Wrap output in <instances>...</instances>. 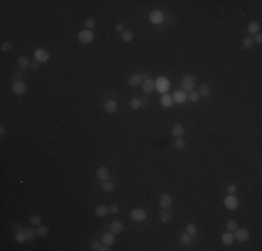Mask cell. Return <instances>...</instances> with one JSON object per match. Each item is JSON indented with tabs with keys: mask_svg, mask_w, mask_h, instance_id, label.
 Segmentation results:
<instances>
[{
	"mask_svg": "<svg viewBox=\"0 0 262 251\" xmlns=\"http://www.w3.org/2000/svg\"><path fill=\"white\" fill-rule=\"evenodd\" d=\"M21 77H22V76H21V73H17V74H14V78H16V81H20L18 78H21Z\"/></svg>",
	"mask_w": 262,
	"mask_h": 251,
	"instance_id": "obj_49",
	"label": "cell"
},
{
	"mask_svg": "<svg viewBox=\"0 0 262 251\" xmlns=\"http://www.w3.org/2000/svg\"><path fill=\"white\" fill-rule=\"evenodd\" d=\"M160 219H162L165 223L170 222V220H172V214L169 212V209H162V212H160Z\"/></svg>",
	"mask_w": 262,
	"mask_h": 251,
	"instance_id": "obj_24",
	"label": "cell"
},
{
	"mask_svg": "<svg viewBox=\"0 0 262 251\" xmlns=\"http://www.w3.org/2000/svg\"><path fill=\"white\" fill-rule=\"evenodd\" d=\"M172 201H173V198H172L170 194L163 193L162 195H160L159 204H160V207H162V209H169V208H170V205H172Z\"/></svg>",
	"mask_w": 262,
	"mask_h": 251,
	"instance_id": "obj_6",
	"label": "cell"
},
{
	"mask_svg": "<svg viewBox=\"0 0 262 251\" xmlns=\"http://www.w3.org/2000/svg\"><path fill=\"white\" fill-rule=\"evenodd\" d=\"M114 241H116V237H114V233H105L103 234V237H102V243L103 244H106V246H113L114 244Z\"/></svg>",
	"mask_w": 262,
	"mask_h": 251,
	"instance_id": "obj_13",
	"label": "cell"
},
{
	"mask_svg": "<svg viewBox=\"0 0 262 251\" xmlns=\"http://www.w3.org/2000/svg\"><path fill=\"white\" fill-rule=\"evenodd\" d=\"M102 190L106 191V193H112L113 190H114V183H112V181H103L102 183Z\"/></svg>",
	"mask_w": 262,
	"mask_h": 251,
	"instance_id": "obj_25",
	"label": "cell"
},
{
	"mask_svg": "<svg viewBox=\"0 0 262 251\" xmlns=\"http://www.w3.org/2000/svg\"><path fill=\"white\" fill-rule=\"evenodd\" d=\"M10 49H11V43H10V42H6V43H3V46H2L3 52H8Z\"/></svg>",
	"mask_w": 262,
	"mask_h": 251,
	"instance_id": "obj_42",
	"label": "cell"
},
{
	"mask_svg": "<svg viewBox=\"0 0 262 251\" xmlns=\"http://www.w3.org/2000/svg\"><path fill=\"white\" fill-rule=\"evenodd\" d=\"M198 94L199 96H204V98H208L211 95V88L208 84H201L199 85V89H198Z\"/></svg>",
	"mask_w": 262,
	"mask_h": 251,
	"instance_id": "obj_18",
	"label": "cell"
},
{
	"mask_svg": "<svg viewBox=\"0 0 262 251\" xmlns=\"http://www.w3.org/2000/svg\"><path fill=\"white\" fill-rule=\"evenodd\" d=\"M78 41L81 43H91L94 41V32L91 29H82L81 32H78Z\"/></svg>",
	"mask_w": 262,
	"mask_h": 251,
	"instance_id": "obj_1",
	"label": "cell"
},
{
	"mask_svg": "<svg viewBox=\"0 0 262 251\" xmlns=\"http://www.w3.org/2000/svg\"><path fill=\"white\" fill-rule=\"evenodd\" d=\"M35 59H36L38 63H46L49 60V53L45 49H38L35 50Z\"/></svg>",
	"mask_w": 262,
	"mask_h": 251,
	"instance_id": "obj_10",
	"label": "cell"
},
{
	"mask_svg": "<svg viewBox=\"0 0 262 251\" xmlns=\"http://www.w3.org/2000/svg\"><path fill=\"white\" fill-rule=\"evenodd\" d=\"M252 45H254V38L252 37H245L243 39V47H245V49H251Z\"/></svg>",
	"mask_w": 262,
	"mask_h": 251,
	"instance_id": "obj_29",
	"label": "cell"
},
{
	"mask_svg": "<svg viewBox=\"0 0 262 251\" xmlns=\"http://www.w3.org/2000/svg\"><path fill=\"white\" fill-rule=\"evenodd\" d=\"M194 85H195V78L192 76H184L183 77V80H181V86H183V89L186 92L192 91Z\"/></svg>",
	"mask_w": 262,
	"mask_h": 251,
	"instance_id": "obj_2",
	"label": "cell"
},
{
	"mask_svg": "<svg viewBox=\"0 0 262 251\" xmlns=\"http://www.w3.org/2000/svg\"><path fill=\"white\" fill-rule=\"evenodd\" d=\"M121 230H123V223L120 220H114V222L110 223V232L112 233L119 234V233H121Z\"/></svg>",
	"mask_w": 262,
	"mask_h": 251,
	"instance_id": "obj_15",
	"label": "cell"
},
{
	"mask_svg": "<svg viewBox=\"0 0 262 251\" xmlns=\"http://www.w3.org/2000/svg\"><path fill=\"white\" fill-rule=\"evenodd\" d=\"M255 42L257 43H262V35L258 32V34H255Z\"/></svg>",
	"mask_w": 262,
	"mask_h": 251,
	"instance_id": "obj_45",
	"label": "cell"
},
{
	"mask_svg": "<svg viewBox=\"0 0 262 251\" xmlns=\"http://www.w3.org/2000/svg\"><path fill=\"white\" fill-rule=\"evenodd\" d=\"M226 229L229 230V232H233V230L237 229V222L236 220H227V223H226Z\"/></svg>",
	"mask_w": 262,
	"mask_h": 251,
	"instance_id": "obj_34",
	"label": "cell"
},
{
	"mask_svg": "<svg viewBox=\"0 0 262 251\" xmlns=\"http://www.w3.org/2000/svg\"><path fill=\"white\" fill-rule=\"evenodd\" d=\"M172 96H169L167 94H165L162 96V99H160V103H162V106H165V107H170L172 106Z\"/></svg>",
	"mask_w": 262,
	"mask_h": 251,
	"instance_id": "obj_27",
	"label": "cell"
},
{
	"mask_svg": "<svg viewBox=\"0 0 262 251\" xmlns=\"http://www.w3.org/2000/svg\"><path fill=\"white\" fill-rule=\"evenodd\" d=\"M130 106H131V109H134V110L139 109V107L142 106V101H141V99H138V98H134V99H131Z\"/></svg>",
	"mask_w": 262,
	"mask_h": 251,
	"instance_id": "obj_30",
	"label": "cell"
},
{
	"mask_svg": "<svg viewBox=\"0 0 262 251\" xmlns=\"http://www.w3.org/2000/svg\"><path fill=\"white\" fill-rule=\"evenodd\" d=\"M105 110H106L108 113H114L116 110H117V103H116V101H113V99L106 101V103H105Z\"/></svg>",
	"mask_w": 262,
	"mask_h": 251,
	"instance_id": "obj_19",
	"label": "cell"
},
{
	"mask_svg": "<svg viewBox=\"0 0 262 251\" xmlns=\"http://www.w3.org/2000/svg\"><path fill=\"white\" fill-rule=\"evenodd\" d=\"M109 212H110L109 211V207H106V205H99V207H96V209H95V214H96L99 218L106 216Z\"/></svg>",
	"mask_w": 262,
	"mask_h": 251,
	"instance_id": "obj_21",
	"label": "cell"
},
{
	"mask_svg": "<svg viewBox=\"0 0 262 251\" xmlns=\"http://www.w3.org/2000/svg\"><path fill=\"white\" fill-rule=\"evenodd\" d=\"M142 81H144V78H142L141 74H133V76H130V78H129L130 85H133V86L139 85Z\"/></svg>",
	"mask_w": 262,
	"mask_h": 251,
	"instance_id": "obj_17",
	"label": "cell"
},
{
	"mask_svg": "<svg viewBox=\"0 0 262 251\" xmlns=\"http://www.w3.org/2000/svg\"><path fill=\"white\" fill-rule=\"evenodd\" d=\"M24 233H25V236H27V239H28V240H32V239L35 237V234H38V232L34 228L25 229V230H24Z\"/></svg>",
	"mask_w": 262,
	"mask_h": 251,
	"instance_id": "obj_31",
	"label": "cell"
},
{
	"mask_svg": "<svg viewBox=\"0 0 262 251\" xmlns=\"http://www.w3.org/2000/svg\"><path fill=\"white\" fill-rule=\"evenodd\" d=\"M36 232H38V234H39L41 237H46L47 233H49V229H47L46 226L39 225V226H38V229H36Z\"/></svg>",
	"mask_w": 262,
	"mask_h": 251,
	"instance_id": "obj_33",
	"label": "cell"
},
{
	"mask_svg": "<svg viewBox=\"0 0 262 251\" xmlns=\"http://www.w3.org/2000/svg\"><path fill=\"white\" fill-rule=\"evenodd\" d=\"M11 89H13V92L16 95H22L27 89V85L22 81H14L13 85H11Z\"/></svg>",
	"mask_w": 262,
	"mask_h": 251,
	"instance_id": "obj_9",
	"label": "cell"
},
{
	"mask_svg": "<svg viewBox=\"0 0 262 251\" xmlns=\"http://www.w3.org/2000/svg\"><path fill=\"white\" fill-rule=\"evenodd\" d=\"M121 38H123V41L124 42H131L134 39V34H133V31H130V29H126V31L121 34Z\"/></svg>",
	"mask_w": 262,
	"mask_h": 251,
	"instance_id": "obj_28",
	"label": "cell"
},
{
	"mask_svg": "<svg viewBox=\"0 0 262 251\" xmlns=\"http://www.w3.org/2000/svg\"><path fill=\"white\" fill-rule=\"evenodd\" d=\"M187 99H188L190 102H196V101L199 99V94L195 91H190L188 94H187Z\"/></svg>",
	"mask_w": 262,
	"mask_h": 251,
	"instance_id": "obj_32",
	"label": "cell"
},
{
	"mask_svg": "<svg viewBox=\"0 0 262 251\" xmlns=\"http://www.w3.org/2000/svg\"><path fill=\"white\" fill-rule=\"evenodd\" d=\"M109 211H110V212H112V214H117V212H119V211H120V208H119V207H117V205H112V207H110V208H109Z\"/></svg>",
	"mask_w": 262,
	"mask_h": 251,
	"instance_id": "obj_44",
	"label": "cell"
},
{
	"mask_svg": "<svg viewBox=\"0 0 262 251\" xmlns=\"http://www.w3.org/2000/svg\"><path fill=\"white\" fill-rule=\"evenodd\" d=\"M109 176H110V172L106 166H100L96 169V177L99 179V180H102V181L109 180Z\"/></svg>",
	"mask_w": 262,
	"mask_h": 251,
	"instance_id": "obj_8",
	"label": "cell"
},
{
	"mask_svg": "<svg viewBox=\"0 0 262 251\" xmlns=\"http://www.w3.org/2000/svg\"><path fill=\"white\" fill-rule=\"evenodd\" d=\"M29 223H31L32 226H39V225H42V219H41L39 215H31Z\"/></svg>",
	"mask_w": 262,
	"mask_h": 251,
	"instance_id": "obj_26",
	"label": "cell"
},
{
	"mask_svg": "<svg viewBox=\"0 0 262 251\" xmlns=\"http://www.w3.org/2000/svg\"><path fill=\"white\" fill-rule=\"evenodd\" d=\"M225 205H226V208H227V209L234 211V209L239 207V199L234 197V194H229V195L225 198Z\"/></svg>",
	"mask_w": 262,
	"mask_h": 251,
	"instance_id": "obj_5",
	"label": "cell"
},
{
	"mask_svg": "<svg viewBox=\"0 0 262 251\" xmlns=\"http://www.w3.org/2000/svg\"><path fill=\"white\" fill-rule=\"evenodd\" d=\"M222 241H223V244H226V246H230V244H233V241H234V234L231 232L223 233V234H222Z\"/></svg>",
	"mask_w": 262,
	"mask_h": 251,
	"instance_id": "obj_20",
	"label": "cell"
},
{
	"mask_svg": "<svg viewBox=\"0 0 262 251\" xmlns=\"http://www.w3.org/2000/svg\"><path fill=\"white\" fill-rule=\"evenodd\" d=\"M234 239L239 241H247L250 239V232L247 229H236V233H234Z\"/></svg>",
	"mask_w": 262,
	"mask_h": 251,
	"instance_id": "obj_7",
	"label": "cell"
},
{
	"mask_svg": "<svg viewBox=\"0 0 262 251\" xmlns=\"http://www.w3.org/2000/svg\"><path fill=\"white\" fill-rule=\"evenodd\" d=\"M95 20L94 18H87L85 20V29H92L95 27Z\"/></svg>",
	"mask_w": 262,
	"mask_h": 251,
	"instance_id": "obj_39",
	"label": "cell"
},
{
	"mask_svg": "<svg viewBox=\"0 0 262 251\" xmlns=\"http://www.w3.org/2000/svg\"><path fill=\"white\" fill-rule=\"evenodd\" d=\"M17 64H18L20 68H22V70H25V68L31 67V63H29V59L25 57V56H20L18 59H17Z\"/></svg>",
	"mask_w": 262,
	"mask_h": 251,
	"instance_id": "obj_16",
	"label": "cell"
},
{
	"mask_svg": "<svg viewBox=\"0 0 262 251\" xmlns=\"http://www.w3.org/2000/svg\"><path fill=\"white\" fill-rule=\"evenodd\" d=\"M180 241H181L183 244H188L190 241H191V236H190L187 232H186V233H183V234L180 236Z\"/></svg>",
	"mask_w": 262,
	"mask_h": 251,
	"instance_id": "obj_36",
	"label": "cell"
},
{
	"mask_svg": "<svg viewBox=\"0 0 262 251\" xmlns=\"http://www.w3.org/2000/svg\"><path fill=\"white\" fill-rule=\"evenodd\" d=\"M0 135H2V137H4V127H3V126L0 127Z\"/></svg>",
	"mask_w": 262,
	"mask_h": 251,
	"instance_id": "obj_50",
	"label": "cell"
},
{
	"mask_svg": "<svg viewBox=\"0 0 262 251\" xmlns=\"http://www.w3.org/2000/svg\"><path fill=\"white\" fill-rule=\"evenodd\" d=\"M25 240H28V239H27V236H25V233H24V232L16 233V241H17V243H24Z\"/></svg>",
	"mask_w": 262,
	"mask_h": 251,
	"instance_id": "obj_35",
	"label": "cell"
},
{
	"mask_svg": "<svg viewBox=\"0 0 262 251\" xmlns=\"http://www.w3.org/2000/svg\"><path fill=\"white\" fill-rule=\"evenodd\" d=\"M187 233H188L190 236H194L196 233V226L194 223H188V225H187Z\"/></svg>",
	"mask_w": 262,
	"mask_h": 251,
	"instance_id": "obj_38",
	"label": "cell"
},
{
	"mask_svg": "<svg viewBox=\"0 0 262 251\" xmlns=\"http://www.w3.org/2000/svg\"><path fill=\"white\" fill-rule=\"evenodd\" d=\"M38 67H39V63H38V62L31 63V68H32V70H38Z\"/></svg>",
	"mask_w": 262,
	"mask_h": 251,
	"instance_id": "obj_46",
	"label": "cell"
},
{
	"mask_svg": "<svg viewBox=\"0 0 262 251\" xmlns=\"http://www.w3.org/2000/svg\"><path fill=\"white\" fill-rule=\"evenodd\" d=\"M142 89H144V92L145 94H151V92H153V89H155V81L152 78H145L144 80V82H142Z\"/></svg>",
	"mask_w": 262,
	"mask_h": 251,
	"instance_id": "obj_11",
	"label": "cell"
},
{
	"mask_svg": "<svg viewBox=\"0 0 262 251\" xmlns=\"http://www.w3.org/2000/svg\"><path fill=\"white\" fill-rule=\"evenodd\" d=\"M162 20H163V14H162V11H159V10H153L152 13L149 14V21L152 24H159V22H162Z\"/></svg>",
	"mask_w": 262,
	"mask_h": 251,
	"instance_id": "obj_12",
	"label": "cell"
},
{
	"mask_svg": "<svg viewBox=\"0 0 262 251\" xmlns=\"http://www.w3.org/2000/svg\"><path fill=\"white\" fill-rule=\"evenodd\" d=\"M14 229H16V233H18V232H22V228H21V225H16V226H14Z\"/></svg>",
	"mask_w": 262,
	"mask_h": 251,
	"instance_id": "obj_48",
	"label": "cell"
},
{
	"mask_svg": "<svg viewBox=\"0 0 262 251\" xmlns=\"http://www.w3.org/2000/svg\"><path fill=\"white\" fill-rule=\"evenodd\" d=\"M91 249H92V250H98V251H99V249H100V241L94 240V241L91 243Z\"/></svg>",
	"mask_w": 262,
	"mask_h": 251,
	"instance_id": "obj_40",
	"label": "cell"
},
{
	"mask_svg": "<svg viewBox=\"0 0 262 251\" xmlns=\"http://www.w3.org/2000/svg\"><path fill=\"white\" fill-rule=\"evenodd\" d=\"M173 99H174L177 103H181V102H184V101L187 99V94H186V92H183V91H176Z\"/></svg>",
	"mask_w": 262,
	"mask_h": 251,
	"instance_id": "obj_23",
	"label": "cell"
},
{
	"mask_svg": "<svg viewBox=\"0 0 262 251\" xmlns=\"http://www.w3.org/2000/svg\"><path fill=\"white\" fill-rule=\"evenodd\" d=\"M184 127L181 124H174L173 128H172V134H173V137L176 138H181V137L184 135Z\"/></svg>",
	"mask_w": 262,
	"mask_h": 251,
	"instance_id": "obj_14",
	"label": "cell"
},
{
	"mask_svg": "<svg viewBox=\"0 0 262 251\" xmlns=\"http://www.w3.org/2000/svg\"><path fill=\"white\" fill-rule=\"evenodd\" d=\"M236 191H237L236 184H229V186H227V193H229V194H234Z\"/></svg>",
	"mask_w": 262,
	"mask_h": 251,
	"instance_id": "obj_41",
	"label": "cell"
},
{
	"mask_svg": "<svg viewBox=\"0 0 262 251\" xmlns=\"http://www.w3.org/2000/svg\"><path fill=\"white\" fill-rule=\"evenodd\" d=\"M130 215H131V219H133L134 222H142V220L147 219V212H145L142 208L133 209Z\"/></svg>",
	"mask_w": 262,
	"mask_h": 251,
	"instance_id": "obj_3",
	"label": "cell"
},
{
	"mask_svg": "<svg viewBox=\"0 0 262 251\" xmlns=\"http://www.w3.org/2000/svg\"><path fill=\"white\" fill-rule=\"evenodd\" d=\"M116 31L117 32H121V34H123L124 31H126V29H124V25L121 22H119V24H116Z\"/></svg>",
	"mask_w": 262,
	"mask_h": 251,
	"instance_id": "obj_43",
	"label": "cell"
},
{
	"mask_svg": "<svg viewBox=\"0 0 262 251\" xmlns=\"http://www.w3.org/2000/svg\"><path fill=\"white\" fill-rule=\"evenodd\" d=\"M110 249H109V246H106V244H103V246H100V249H99V251H109Z\"/></svg>",
	"mask_w": 262,
	"mask_h": 251,
	"instance_id": "obj_47",
	"label": "cell"
},
{
	"mask_svg": "<svg viewBox=\"0 0 262 251\" xmlns=\"http://www.w3.org/2000/svg\"><path fill=\"white\" fill-rule=\"evenodd\" d=\"M174 146L177 149H183L184 146H186V141H184L183 138H176V141H174Z\"/></svg>",
	"mask_w": 262,
	"mask_h": 251,
	"instance_id": "obj_37",
	"label": "cell"
},
{
	"mask_svg": "<svg viewBox=\"0 0 262 251\" xmlns=\"http://www.w3.org/2000/svg\"><path fill=\"white\" fill-rule=\"evenodd\" d=\"M260 28H261L260 22H257V21H251V22H250V25H248V32L251 35H255V34H258V32H260Z\"/></svg>",
	"mask_w": 262,
	"mask_h": 251,
	"instance_id": "obj_22",
	"label": "cell"
},
{
	"mask_svg": "<svg viewBox=\"0 0 262 251\" xmlns=\"http://www.w3.org/2000/svg\"><path fill=\"white\" fill-rule=\"evenodd\" d=\"M169 86H170V84H169V80L166 78V77H159V78L155 81V88L159 92H166L169 89Z\"/></svg>",
	"mask_w": 262,
	"mask_h": 251,
	"instance_id": "obj_4",
	"label": "cell"
}]
</instances>
